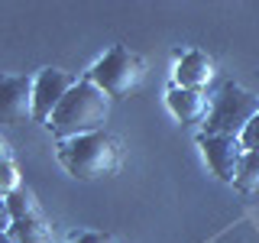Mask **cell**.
Masks as SVG:
<instances>
[{
	"label": "cell",
	"instance_id": "cell-1",
	"mask_svg": "<svg viewBox=\"0 0 259 243\" xmlns=\"http://www.w3.org/2000/svg\"><path fill=\"white\" fill-rule=\"evenodd\" d=\"M107 113H110V97L84 78L65 94V101L55 107L46 127L62 143V140H75V136L101 133L104 124H107Z\"/></svg>",
	"mask_w": 259,
	"mask_h": 243
},
{
	"label": "cell",
	"instance_id": "cell-2",
	"mask_svg": "<svg viewBox=\"0 0 259 243\" xmlns=\"http://www.w3.org/2000/svg\"><path fill=\"white\" fill-rule=\"evenodd\" d=\"M59 162L68 175L81 178V182H94V178L113 175L120 166V143L107 130L101 133L75 136V140L59 143Z\"/></svg>",
	"mask_w": 259,
	"mask_h": 243
},
{
	"label": "cell",
	"instance_id": "cell-3",
	"mask_svg": "<svg viewBox=\"0 0 259 243\" xmlns=\"http://www.w3.org/2000/svg\"><path fill=\"white\" fill-rule=\"evenodd\" d=\"M256 113H259V94L240 85H224L207 110L204 136H237L240 140Z\"/></svg>",
	"mask_w": 259,
	"mask_h": 243
},
{
	"label": "cell",
	"instance_id": "cell-4",
	"mask_svg": "<svg viewBox=\"0 0 259 243\" xmlns=\"http://www.w3.org/2000/svg\"><path fill=\"white\" fill-rule=\"evenodd\" d=\"M143 75H146V68H143L140 55L123 49V46H113L110 52L88 71V81L97 85L107 97H126L130 91L140 88Z\"/></svg>",
	"mask_w": 259,
	"mask_h": 243
},
{
	"label": "cell",
	"instance_id": "cell-5",
	"mask_svg": "<svg viewBox=\"0 0 259 243\" xmlns=\"http://www.w3.org/2000/svg\"><path fill=\"white\" fill-rule=\"evenodd\" d=\"M32 88H36V78L29 75H0V124L23 127L36 120Z\"/></svg>",
	"mask_w": 259,
	"mask_h": 243
},
{
	"label": "cell",
	"instance_id": "cell-6",
	"mask_svg": "<svg viewBox=\"0 0 259 243\" xmlns=\"http://www.w3.org/2000/svg\"><path fill=\"white\" fill-rule=\"evenodd\" d=\"M198 146L201 152H204L210 172H214L221 182L233 185L237 182V172H240V162L246 156V149H243V143L237 136H198Z\"/></svg>",
	"mask_w": 259,
	"mask_h": 243
},
{
	"label": "cell",
	"instance_id": "cell-7",
	"mask_svg": "<svg viewBox=\"0 0 259 243\" xmlns=\"http://www.w3.org/2000/svg\"><path fill=\"white\" fill-rule=\"evenodd\" d=\"M78 85V78L65 68H46L36 75V88H32V101H36V124H49L55 107L65 101V94Z\"/></svg>",
	"mask_w": 259,
	"mask_h": 243
},
{
	"label": "cell",
	"instance_id": "cell-8",
	"mask_svg": "<svg viewBox=\"0 0 259 243\" xmlns=\"http://www.w3.org/2000/svg\"><path fill=\"white\" fill-rule=\"evenodd\" d=\"M210 78H214V62H210L207 52H188V55H182V62H178V68H175V85L178 88L204 91Z\"/></svg>",
	"mask_w": 259,
	"mask_h": 243
},
{
	"label": "cell",
	"instance_id": "cell-9",
	"mask_svg": "<svg viewBox=\"0 0 259 243\" xmlns=\"http://www.w3.org/2000/svg\"><path fill=\"white\" fill-rule=\"evenodd\" d=\"M168 110L175 113L182 124H204L207 120V94L204 91H188V88H172L165 94Z\"/></svg>",
	"mask_w": 259,
	"mask_h": 243
},
{
	"label": "cell",
	"instance_id": "cell-10",
	"mask_svg": "<svg viewBox=\"0 0 259 243\" xmlns=\"http://www.w3.org/2000/svg\"><path fill=\"white\" fill-rule=\"evenodd\" d=\"M10 237L13 243H52V230L42 224V217H36V221H13Z\"/></svg>",
	"mask_w": 259,
	"mask_h": 243
},
{
	"label": "cell",
	"instance_id": "cell-11",
	"mask_svg": "<svg viewBox=\"0 0 259 243\" xmlns=\"http://www.w3.org/2000/svg\"><path fill=\"white\" fill-rule=\"evenodd\" d=\"M7 208H10L13 221H36L39 217V205H36V198H32L29 188H16L10 198H7Z\"/></svg>",
	"mask_w": 259,
	"mask_h": 243
},
{
	"label": "cell",
	"instance_id": "cell-12",
	"mask_svg": "<svg viewBox=\"0 0 259 243\" xmlns=\"http://www.w3.org/2000/svg\"><path fill=\"white\" fill-rule=\"evenodd\" d=\"M233 185H237L240 191H259V152H246V156H243Z\"/></svg>",
	"mask_w": 259,
	"mask_h": 243
},
{
	"label": "cell",
	"instance_id": "cell-13",
	"mask_svg": "<svg viewBox=\"0 0 259 243\" xmlns=\"http://www.w3.org/2000/svg\"><path fill=\"white\" fill-rule=\"evenodd\" d=\"M16 188H23V185H20V172H16L13 162H4V166H0V198H10Z\"/></svg>",
	"mask_w": 259,
	"mask_h": 243
},
{
	"label": "cell",
	"instance_id": "cell-14",
	"mask_svg": "<svg viewBox=\"0 0 259 243\" xmlns=\"http://www.w3.org/2000/svg\"><path fill=\"white\" fill-rule=\"evenodd\" d=\"M240 143H243V149H246V152H259V113L249 120V127L243 130Z\"/></svg>",
	"mask_w": 259,
	"mask_h": 243
},
{
	"label": "cell",
	"instance_id": "cell-15",
	"mask_svg": "<svg viewBox=\"0 0 259 243\" xmlns=\"http://www.w3.org/2000/svg\"><path fill=\"white\" fill-rule=\"evenodd\" d=\"M10 227H13L10 208H7V198H0V233H10Z\"/></svg>",
	"mask_w": 259,
	"mask_h": 243
},
{
	"label": "cell",
	"instance_id": "cell-16",
	"mask_svg": "<svg viewBox=\"0 0 259 243\" xmlns=\"http://www.w3.org/2000/svg\"><path fill=\"white\" fill-rule=\"evenodd\" d=\"M75 243H110L107 233H81V237H75Z\"/></svg>",
	"mask_w": 259,
	"mask_h": 243
},
{
	"label": "cell",
	"instance_id": "cell-17",
	"mask_svg": "<svg viewBox=\"0 0 259 243\" xmlns=\"http://www.w3.org/2000/svg\"><path fill=\"white\" fill-rule=\"evenodd\" d=\"M4 162H13V149H10V143H7V136H0V166Z\"/></svg>",
	"mask_w": 259,
	"mask_h": 243
},
{
	"label": "cell",
	"instance_id": "cell-18",
	"mask_svg": "<svg viewBox=\"0 0 259 243\" xmlns=\"http://www.w3.org/2000/svg\"><path fill=\"white\" fill-rule=\"evenodd\" d=\"M0 243H13V237L10 233H0Z\"/></svg>",
	"mask_w": 259,
	"mask_h": 243
}]
</instances>
